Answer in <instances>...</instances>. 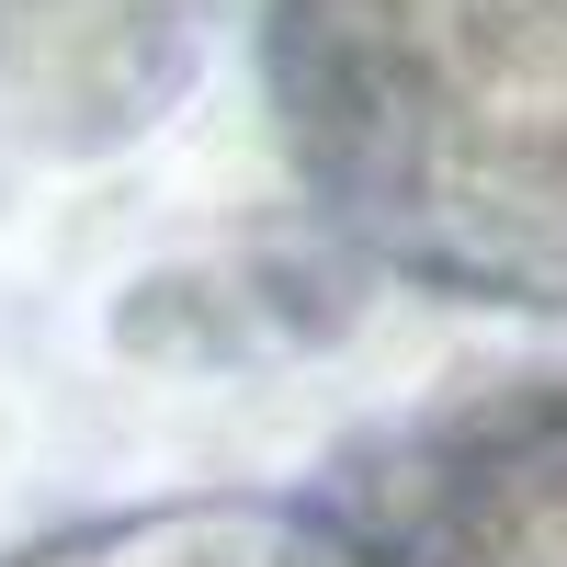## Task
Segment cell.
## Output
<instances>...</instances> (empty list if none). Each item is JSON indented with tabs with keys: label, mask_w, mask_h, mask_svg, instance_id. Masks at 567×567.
<instances>
[{
	"label": "cell",
	"mask_w": 567,
	"mask_h": 567,
	"mask_svg": "<svg viewBox=\"0 0 567 567\" xmlns=\"http://www.w3.org/2000/svg\"><path fill=\"white\" fill-rule=\"evenodd\" d=\"M556 0H284L296 125L341 216H386L420 261L556 272Z\"/></svg>",
	"instance_id": "6da1fadb"
},
{
	"label": "cell",
	"mask_w": 567,
	"mask_h": 567,
	"mask_svg": "<svg viewBox=\"0 0 567 567\" xmlns=\"http://www.w3.org/2000/svg\"><path fill=\"white\" fill-rule=\"evenodd\" d=\"M272 567H307V534H272Z\"/></svg>",
	"instance_id": "7a4b0ae2"
}]
</instances>
